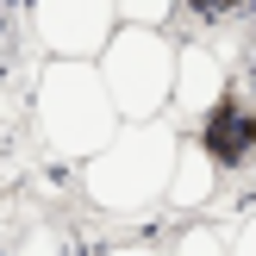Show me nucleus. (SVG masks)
Masks as SVG:
<instances>
[{
	"label": "nucleus",
	"mask_w": 256,
	"mask_h": 256,
	"mask_svg": "<svg viewBox=\"0 0 256 256\" xmlns=\"http://www.w3.org/2000/svg\"><path fill=\"white\" fill-rule=\"evenodd\" d=\"M162 256H225V225H188Z\"/></svg>",
	"instance_id": "nucleus-9"
},
{
	"label": "nucleus",
	"mask_w": 256,
	"mask_h": 256,
	"mask_svg": "<svg viewBox=\"0 0 256 256\" xmlns=\"http://www.w3.org/2000/svg\"><path fill=\"white\" fill-rule=\"evenodd\" d=\"M175 144H182V125L169 112L156 119H125L94 156H82V194L94 212L106 219H144L162 206V188L175 169Z\"/></svg>",
	"instance_id": "nucleus-1"
},
{
	"label": "nucleus",
	"mask_w": 256,
	"mask_h": 256,
	"mask_svg": "<svg viewBox=\"0 0 256 256\" xmlns=\"http://www.w3.org/2000/svg\"><path fill=\"white\" fill-rule=\"evenodd\" d=\"M250 82H256V44H250Z\"/></svg>",
	"instance_id": "nucleus-13"
},
{
	"label": "nucleus",
	"mask_w": 256,
	"mask_h": 256,
	"mask_svg": "<svg viewBox=\"0 0 256 256\" xmlns=\"http://www.w3.org/2000/svg\"><path fill=\"white\" fill-rule=\"evenodd\" d=\"M225 256H256V212L238 219V232H225Z\"/></svg>",
	"instance_id": "nucleus-11"
},
{
	"label": "nucleus",
	"mask_w": 256,
	"mask_h": 256,
	"mask_svg": "<svg viewBox=\"0 0 256 256\" xmlns=\"http://www.w3.org/2000/svg\"><path fill=\"white\" fill-rule=\"evenodd\" d=\"M119 6V25H169L175 0H112Z\"/></svg>",
	"instance_id": "nucleus-10"
},
{
	"label": "nucleus",
	"mask_w": 256,
	"mask_h": 256,
	"mask_svg": "<svg viewBox=\"0 0 256 256\" xmlns=\"http://www.w3.org/2000/svg\"><path fill=\"white\" fill-rule=\"evenodd\" d=\"M232 82V50L206 44V38H188L175 44V75H169V119L175 125H194L212 100L225 94Z\"/></svg>",
	"instance_id": "nucleus-6"
},
{
	"label": "nucleus",
	"mask_w": 256,
	"mask_h": 256,
	"mask_svg": "<svg viewBox=\"0 0 256 256\" xmlns=\"http://www.w3.org/2000/svg\"><path fill=\"white\" fill-rule=\"evenodd\" d=\"M194 138H200V150L212 156L219 182L256 169V82H250V75H232V82H225V94L194 119Z\"/></svg>",
	"instance_id": "nucleus-4"
},
{
	"label": "nucleus",
	"mask_w": 256,
	"mask_h": 256,
	"mask_svg": "<svg viewBox=\"0 0 256 256\" xmlns=\"http://www.w3.org/2000/svg\"><path fill=\"white\" fill-rule=\"evenodd\" d=\"M119 25L112 0H32V32L50 56H100Z\"/></svg>",
	"instance_id": "nucleus-5"
},
{
	"label": "nucleus",
	"mask_w": 256,
	"mask_h": 256,
	"mask_svg": "<svg viewBox=\"0 0 256 256\" xmlns=\"http://www.w3.org/2000/svg\"><path fill=\"white\" fill-rule=\"evenodd\" d=\"M175 12H188L194 25H244L250 12H256V0H175Z\"/></svg>",
	"instance_id": "nucleus-8"
},
{
	"label": "nucleus",
	"mask_w": 256,
	"mask_h": 256,
	"mask_svg": "<svg viewBox=\"0 0 256 256\" xmlns=\"http://www.w3.org/2000/svg\"><path fill=\"white\" fill-rule=\"evenodd\" d=\"M32 112H38V138H44L50 156L62 162H82L119 132V112H112V94L100 82L94 56H50L38 69V94H32Z\"/></svg>",
	"instance_id": "nucleus-2"
},
{
	"label": "nucleus",
	"mask_w": 256,
	"mask_h": 256,
	"mask_svg": "<svg viewBox=\"0 0 256 256\" xmlns=\"http://www.w3.org/2000/svg\"><path fill=\"white\" fill-rule=\"evenodd\" d=\"M100 82L112 94V112L125 119H156L169 112V75H175V38L162 25H112V38L94 56Z\"/></svg>",
	"instance_id": "nucleus-3"
},
{
	"label": "nucleus",
	"mask_w": 256,
	"mask_h": 256,
	"mask_svg": "<svg viewBox=\"0 0 256 256\" xmlns=\"http://www.w3.org/2000/svg\"><path fill=\"white\" fill-rule=\"evenodd\" d=\"M100 256H162L156 244H112V250H100Z\"/></svg>",
	"instance_id": "nucleus-12"
},
{
	"label": "nucleus",
	"mask_w": 256,
	"mask_h": 256,
	"mask_svg": "<svg viewBox=\"0 0 256 256\" xmlns=\"http://www.w3.org/2000/svg\"><path fill=\"white\" fill-rule=\"evenodd\" d=\"M212 194H219V169H212V156L200 150V138L188 132L182 144H175V169H169V188H162V206L169 212H194V206H206Z\"/></svg>",
	"instance_id": "nucleus-7"
}]
</instances>
